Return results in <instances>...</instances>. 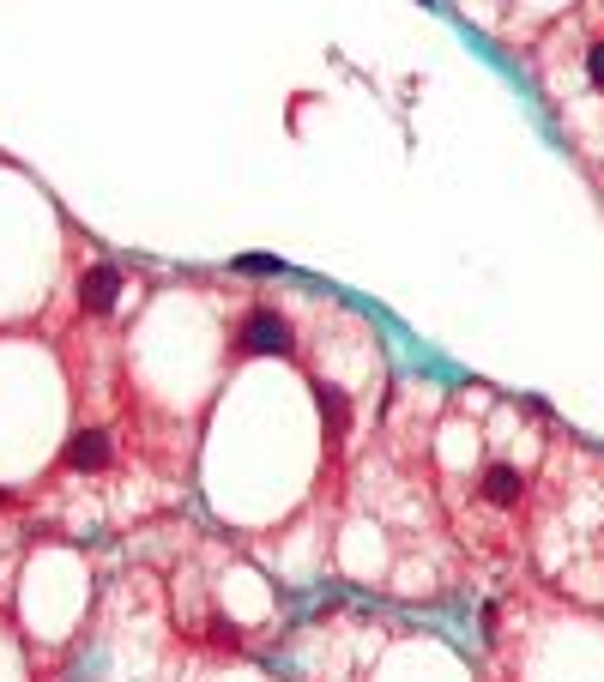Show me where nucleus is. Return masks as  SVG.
I'll use <instances>...</instances> for the list:
<instances>
[{
    "label": "nucleus",
    "instance_id": "nucleus-1",
    "mask_svg": "<svg viewBox=\"0 0 604 682\" xmlns=\"http://www.w3.org/2000/svg\"><path fill=\"white\" fill-rule=\"evenodd\" d=\"M236 344H242V357H284L291 351V320L279 309H249L236 327Z\"/></svg>",
    "mask_w": 604,
    "mask_h": 682
},
{
    "label": "nucleus",
    "instance_id": "nucleus-2",
    "mask_svg": "<svg viewBox=\"0 0 604 682\" xmlns=\"http://www.w3.org/2000/svg\"><path fill=\"white\" fill-rule=\"evenodd\" d=\"M115 302H121V267L103 260V267H91L85 278H79V309L85 314H109Z\"/></svg>",
    "mask_w": 604,
    "mask_h": 682
},
{
    "label": "nucleus",
    "instance_id": "nucleus-3",
    "mask_svg": "<svg viewBox=\"0 0 604 682\" xmlns=\"http://www.w3.org/2000/svg\"><path fill=\"white\" fill-rule=\"evenodd\" d=\"M67 465H73V471H103L109 465V435H98V429H79V435L67 441Z\"/></svg>",
    "mask_w": 604,
    "mask_h": 682
},
{
    "label": "nucleus",
    "instance_id": "nucleus-4",
    "mask_svg": "<svg viewBox=\"0 0 604 682\" xmlns=\"http://www.w3.org/2000/svg\"><path fill=\"white\" fill-rule=\"evenodd\" d=\"M314 405H321L326 435L345 441V429H351V405H345V393H339V387H326V381H314Z\"/></svg>",
    "mask_w": 604,
    "mask_h": 682
},
{
    "label": "nucleus",
    "instance_id": "nucleus-5",
    "mask_svg": "<svg viewBox=\"0 0 604 682\" xmlns=\"http://www.w3.org/2000/svg\"><path fill=\"white\" fill-rule=\"evenodd\" d=\"M520 483H526V478H520L514 465H490V471H484V495L496 501V508H514V501H520Z\"/></svg>",
    "mask_w": 604,
    "mask_h": 682
},
{
    "label": "nucleus",
    "instance_id": "nucleus-6",
    "mask_svg": "<svg viewBox=\"0 0 604 682\" xmlns=\"http://www.w3.org/2000/svg\"><path fill=\"white\" fill-rule=\"evenodd\" d=\"M236 272H249V278H279L284 267H279L272 254H242V260H236Z\"/></svg>",
    "mask_w": 604,
    "mask_h": 682
},
{
    "label": "nucleus",
    "instance_id": "nucleus-7",
    "mask_svg": "<svg viewBox=\"0 0 604 682\" xmlns=\"http://www.w3.org/2000/svg\"><path fill=\"white\" fill-rule=\"evenodd\" d=\"M586 73H593V86L604 91V43H598V49H586Z\"/></svg>",
    "mask_w": 604,
    "mask_h": 682
}]
</instances>
